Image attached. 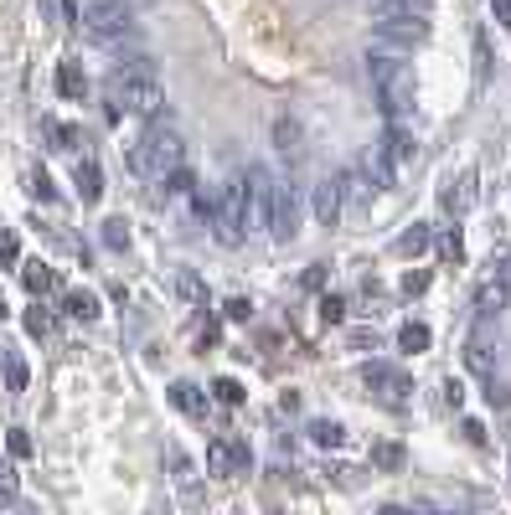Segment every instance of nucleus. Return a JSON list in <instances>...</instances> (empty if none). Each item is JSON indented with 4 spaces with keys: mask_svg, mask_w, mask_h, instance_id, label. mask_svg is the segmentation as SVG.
Instances as JSON below:
<instances>
[{
    "mask_svg": "<svg viewBox=\"0 0 511 515\" xmlns=\"http://www.w3.org/2000/svg\"><path fill=\"white\" fill-rule=\"evenodd\" d=\"M181 165H186V144L171 124H150L140 140L129 144V170H135V176L165 180L171 170H181Z\"/></svg>",
    "mask_w": 511,
    "mask_h": 515,
    "instance_id": "nucleus-1",
    "label": "nucleus"
},
{
    "mask_svg": "<svg viewBox=\"0 0 511 515\" xmlns=\"http://www.w3.org/2000/svg\"><path fill=\"white\" fill-rule=\"evenodd\" d=\"M165 104V88L155 83V72L145 68V62H129V68H119L109 78V114H140V119H155Z\"/></svg>",
    "mask_w": 511,
    "mask_h": 515,
    "instance_id": "nucleus-2",
    "label": "nucleus"
},
{
    "mask_svg": "<svg viewBox=\"0 0 511 515\" xmlns=\"http://www.w3.org/2000/svg\"><path fill=\"white\" fill-rule=\"evenodd\" d=\"M207 222L218 227V243H228V248H237L243 237H248V212H243V186H222L218 201H207Z\"/></svg>",
    "mask_w": 511,
    "mask_h": 515,
    "instance_id": "nucleus-3",
    "label": "nucleus"
},
{
    "mask_svg": "<svg viewBox=\"0 0 511 515\" xmlns=\"http://www.w3.org/2000/svg\"><path fill=\"white\" fill-rule=\"evenodd\" d=\"M78 21H83V32L98 36V41H119V36H129V11L119 5V0H88Z\"/></svg>",
    "mask_w": 511,
    "mask_h": 515,
    "instance_id": "nucleus-4",
    "label": "nucleus"
},
{
    "mask_svg": "<svg viewBox=\"0 0 511 515\" xmlns=\"http://www.w3.org/2000/svg\"><path fill=\"white\" fill-rule=\"evenodd\" d=\"M269 232L279 243H290L300 232V186L294 180H274V196H269Z\"/></svg>",
    "mask_w": 511,
    "mask_h": 515,
    "instance_id": "nucleus-5",
    "label": "nucleus"
},
{
    "mask_svg": "<svg viewBox=\"0 0 511 515\" xmlns=\"http://www.w3.org/2000/svg\"><path fill=\"white\" fill-rule=\"evenodd\" d=\"M377 98H383L387 119H393V124H403V119L413 114V98H419V88H413V72L403 68V72H393L387 83H377Z\"/></svg>",
    "mask_w": 511,
    "mask_h": 515,
    "instance_id": "nucleus-6",
    "label": "nucleus"
},
{
    "mask_svg": "<svg viewBox=\"0 0 511 515\" xmlns=\"http://www.w3.org/2000/svg\"><path fill=\"white\" fill-rule=\"evenodd\" d=\"M207 469H212L218 480H233L237 469H248V444H237V438H218V444H207Z\"/></svg>",
    "mask_w": 511,
    "mask_h": 515,
    "instance_id": "nucleus-7",
    "label": "nucleus"
},
{
    "mask_svg": "<svg viewBox=\"0 0 511 515\" xmlns=\"http://www.w3.org/2000/svg\"><path fill=\"white\" fill-rule=\"evenodd\" d=\"M347 212V191H341V176H321L315 180V222L336 227V216Z\"/></svg>",
    "mask_w": 511,
    "mask_h": 515,
    "instance_id": "nucleus-8",
    "label": "nucleus"
},
{
    "mask_svg": "<svg viewBox=\"0 0 511 515\" xmlns=\"http://www.w3.org/2000/svg\"><path fill=\"white\" fill-rule=\"evenodd\" d=\"M439 207L450 216H465L475 207V176L465 170V176H455V180H444V191H439Z\"/></svg>",
    "mask_w": 511,
    "mask_h": 515,
    "instance_id": "nucleus-9",
    "label": "nucleus"
},
{
    "mask_svg": "<svg viewBox=\"0 0 511 515\" xmlns=\"http://www.w3.org/2000/svg\"><path fill=\"white\" fill-rule=\"evenodd\" d=\"M362 382L372 391H383V397H403L408 391V376L398 372V366H383V361H367L362 366Z\"/></svg>",
    "mask_w": 511,
    "mask_h": 515,
    "instance_id": "nucleus-10",
    "label": "nucleus"
},
{
    "mask_svg": "<svg viewBox=\"0 0 511 515\" xmlns=\"http://www.w3.org/2000/svg\"><path fill=\"white\" fill-rule=\"evenodd\" d=\"M362 176H367L372 191H387V186H393V161L383 155V144H372V150L362 155Z\"/></svg>",
    "mask_w": 511,
    "mask_h": 515,
    "instance_id": "nucleus-11",
    "label": "nucleus"
},
{
    "mask_svg": "<svg viewBox=\"0 0 511 515\" xmlns=\"http://www.w3.org/2000/svg\"><path fill=\"white\" fill-rule=\"evenodd\" d=\"M511 299V284L506 279H486V284H480V294H475V309H480V315H501V304Z\"/></svg>",
    "mask_w": 511,
    "mask_h": 515,
    "instance_id": "nucleus-12",
    "label": "nucleus"
},
{
    "mask_svg": "<svg viewBox=\"0 0 511 515\" xmlns=\"http://www.w3.org/2000/svg\"><path fill=\"white\" fill-rule=\"evenodd\" d=\"M413 150H419V144H413V134H408V129H403V124H393V129H387V140H383V155H387V161H393V165H408V161H413Z\"/></svg>",
    "mask_w": 511,
    "mask_h": 515,
    "instance_id": "nucleus-13",
    "label": "nucleus"
},
{
    "mask_svg": "<svg viewBox=\"0 0 511 515\" xmlns=\"http://www.w3.org/2000/svg\"><path fill=\"white\" fill-rule=\"evenodd\" d=\"M62 315H73V320H98L104 309H98V294L73 289V294H62Z\"/></svg>",
    "mask_w": 511,
    "mask_h": 515,
    "instance_id": "nucleus-14",
    "label": "nucleus"
},
{
    "mask_svg": "<svg viewBox=\"0 0 511 515\" xmlns=\"http://www.w3.org/2000/svg\"><path fill=\"white\" fill-rule=\"evenodd\" d=\"M73 186H78V196H83V201H98V196H104V170H98L93 161H78Z\"/></svg>",
    "mask_w": 511,
    "mask_h": 515,
    "instance_id": "nucleus-15",
    "label": "nucleus"
},
{
    "mask_svg": "<svg viewBox=\"0 0 511 515\" xmlns=\"http://www.w3.org/2000/svg\"><path fill=\"white\" fill-rule=\"evenodd\" d=\"M171 402H176L186 418H201V412H207V397H201V387H191V382H176V387H171Z\"/></svg>",
    "mask_w": 511,
    "mask_h": 515,
    "instance_id": "nucleus-16",
    "label": "nucleus"
},
{
    "mask_svg": "<svg viewBox=\"0 0 511 515\" xmlns=\"http://www.w3.org/2000/svg\"><path fill=\"white\" fill-rule=\"evenodd\" d=\"M21 284L32 289V294H52L62 279H57V268H47V263H26V273H21Z\"/></svg>",
    "mask_w": 511,
    "mask_h": 515,
    "instance_id": "nucleus-17",
    "label": "nucleus"
},
{
    "mask_svg": "<svg viewBox=\"0 0 511 515\" xmlns=\"http://www.w3.org/2000/svg\"><path fill=\"white\" fill-rule=\"evenodd\" d=\"M57 88L68 93V98H83V93H88V78H83V68H78V62H62V68H57Z\"/></svg>",
    "mask_w": 511,
    "mask_h": 515,
    "instance_id": "nucleus-18",
    "label": "nucleus"
},
{
    "mask_svg": "<svg viewBox=\"0 0 511 515\" xmlns=\"http://www.w3.org/2000/svg\"><path fill=\"white\" fill-rule=\"evenodd\" d=\"M47 140H52V150H78V144H83V129H78V124H57V119H47Z\"/></svg>",
    "mask_w": 511,
    "mask_h": 515,
    "instance_id": "nucleus-19",
    "label": "nucleus"
},
{
    "mask_svg": "<svg viewBox=\"0 0 511 515\" xmlns=\"http://www.w3.org/2000/svg\"><path fill=\"white\" fill-rule=\"evenodd\" d=\"M0 372H5V387L11 391H26V361L16 351H0Z\"/></svg>",
    "mask_w": 511,
    "mask_h": 515,
    "instance_id": "nucleus-20",
    "label": "nucleus"
},
{
    "mask_svg": "<svg viewBox=\"0 0 511 515\" xmlns=\"http://www.w3.org/2000/svg\"><path fill=\"white\" fill-rule=\"evenodd\" d=\"M176 294H181L186 304H207V284H201L191 268H181V273H176Z\"/></svg>",
    "mask_w": 511,
    "mask_h": 515,
    "instance_id": "nucleus-21",
    "label": "nucleus"
},
{
    "mask_svg": "<svg viewBox=\"0 0 511 515\" xmlns=\"http://www.w3.org/2000/svg\"><path fill=\"white\" fill-rule=\"evenodd\" d=\"M429 340H434V336H429V325H419V320H408V325L398 330V345H403V351H429Z\"/></svg>",
    "mask_w": 511,
    "mask_h": 515,
    "instance_id": "nucleus-22",
    "label": "nucleus"
},
{
    "mask_svg": "<svg viewBox=\"0 0 511 515\" xmlns=\"http://www.w3.org/2000/svg\"><path fill=\"white\" fill-rule=\"evenodd\" d=\"M311 438H315L321 448H336L347 433H341V423H330V418H315V423H311Z\"/></svg>",
    "mask_w": 511,
    "mask_h": 515,
    "instance_id": "nucleus-23",
    "label": "nucleus"
},
{
    "mask_svg": "<svg viewBox=\"0 0 511 515\" xmlns=\"http://www.w3.org/2000/svg\"><path fill=\"white\" fill-rule=\"evenodd\" d=\"M429 243H434V232H429V227H408L398 237V253H408V258H413V253H423Z\"/></svg>",
    "mask_w": 511,
    "mask_h": 515,
    "instance_id": "nucleus-24",
    "label": "nucleus"
},
{
    "mask_svg": "<svg viewBox=\"0 0 511 515\" xmlns=\"http://www.w3.org/2000/svg\"><path fill=\"white\" fill-rule=\"evenodd\" d=\"M465 361H470V372L491 376V351H486V340H480V336H475L470 345H465Z\"/></svg>",
    "mask_w": 511,
    "mask_h": 515,
    "instance_id": "nucleus-25",
    "label": "nucleus"
},
{
    "mask_svg": "<svg viewBox=\"0 0 511 515\" xmlns=\"http://www.w3.org/2000/svg\"><path fill=\"white\" fill-rule=\"evenodd\" d=\"M274 144L284 150V155H294V150H300V124H294V119H279V124H274Z\"/></svg>",
    "mask_w": 511,
    "mask_h": 515,
    "instance_id": "nucleus-26",
    "label": "nucleus"
},
{
    "mask_svg": "<svg viewBox=\"0 0 511 515\" xmlns=\"http://www.w3.org/2000/svg\"><path fill=\"white\" fill-rule=\"evenodd\" d=\"M104 248H114V253L129 248V227L119 222V216H114V222H104Z\"/></svg>",
    "mask_w": 511,
    "mask_h": 515,
    "instance_id": "nucleus-27",
    "label": "nucleus"
},
{
    "mask_svg": "<svg viewBox=\"0 0 511 515\" xmlns=\"http://www.w3.org/2000/svg\"><path fill=\"white\" fill-rule=\"evenodd\" d=\"M372 464H383V469H403V448L398 444H377V448H372Z\"/></svg>",
    "mask_w": 511,
    "mask_h": 515,
    "instance_id": "nucleus-28",
    "label": "nucleus"
},
{
    "mask_svg": "<svg viewBox=\"0 0 511 515\" xmlns=\"http://www.w3.org/2000/svg\"><path fill=\"white\" fill-rule=\"evenodd\" d=\"M26 330H32L37 340H47L52 336V315H47V309H26Z\"/></svg>",
    "mask_w": 511,
    "mask_h": 515,
    "instance_id": "nucleus-29",
    "label": "nucleus"
},
{
    "mask_svg": "<svg viewBox=\"0 0 511 515\" xmlns=\"http://www.w3.org/2000/svg\"><path fill=\"white\" fill-rule=\"evenodd\" d=\"M212 391H218V402H228V408H237V402H243V387H237L233 376H222V382H218Z\"/></svg>",
    "mask_w": 511,
    "mask_h": 515,
    "instance_id": "nucleus-30",
    "label": "nucleus"
},
{
    "mask_svg": "<svg viewBox=\"0 0 511 515\" xmlns=\"http://www.w3.org/2000/svg\"><path fill=\"white\" fill-rule=\"evenodd\" d=\"M439 253H444V258H450V263H460V258H465V243H460V232H450V237H444V243H439Z\"/></svg>",
    "mask_w": 511,
    "mask_h": 515,
    "instance_id": "nucleus-31",
    "label": "nucleus"
},
{
    "mask_svg": "<svg viewBox=\"0 0 511 515\" xmlns=\"http://www.w3.org/2000/svg\"><path fill=\"white\" fill-rule=\"evenodd\" d=\"M0 263H16V232L0 227Z\"/></svg>",
    "mask_w": 511,
    "mask_h": 515,
    "instance_id": "nucleus-32",
    "label": "nucleus"
},
{
    "mask_svg": "<svg viewBox=\"0 0 511 515\" xmlns=\"http://www.w3.org/2000/svg\"><path fill=\"white\" fill-rule=\"evenodd\" d=\"M491 16L501 32H511V0H491Z\"/></svg>",
    "mask_w": 511,
    "mask_h": 515,
    "instance_id": "nucleus-33",
    "label": "nucleus"
},
{
    "mask_svg": "<svg viewBox=\"0 0 511 515\" xmlns=\"http://www.w3.org/2000/svg\"><path fill=\"white\" fill-rule=\"evenodd\" d=\"M222 315H228V320H248V315H254V304H248V299H228Z\"/></svg>",
    "mask_w": 511,
    "mask_h": 515,
    "instance_id": "nucleus-34",
    "label": "nucleus"
},
{
    "mask_svg": "<svg viewBox=\"0 0 511 515\" xmlns=\"http://www.w3.org/2000/svg\"><path fill=\"white\" fill-rule=\"evenodd\" d=\"M423 289H429V273H408V279H403V294H423Z\"/></svg>",
    "mask_w": 511,
    "mask_h": 515,
    "instance_id": "nucleus-35",
    "label": "nucleus"
},
{
    "mask_svg": "<svg viewBox=\"0 0 511 515\" xmlns=\"http://www.w3.org/2000/svg\"><path fill=\"white\" fill-rule=\"evenodd\" d=\"M32 196H42V201H52V180H47V170H37V176H32Z\"/></svg>",
    "mask_w": 511,
    "mask_h": 515,
    "instance_id": "nucleus-36",
    "label": "nucleus"
},
{
    "mask_svg": "<svg viewBox=\"0 0 511 515\" xmlns=\"http://www.w3.org/2000/svg\"><path fill=\"white\" fill-rule=\"evenodd\" d=\"M465 402V387L460 382H444V408H460Z\"/></svg>",
    "mask_w": 511,
    "mask_h": 515,
    "instance_id": "nucleus-37",
    "label": "nucleus"
},
{
    "mask_svg": "<svg viewBox=\"0 0 511 515\" xmlns=\"http://www.w3.org/2000/svg\"><path fill=\"white\" fill-rule=\"evenodd\" d=\"M11 454H21V459H26V454H32V438H26V433H21V428H11Z\"/></svg>",
    "mask_w": 511,
    "mask_h": 515,
    "instance_id": "nucleus-38",
    "label": "nucleus"
},
{
    "mask_svg": "<svg viewBox=\"0 0 511 515\" xmlns=\"http://www.w3.org/2000/svg\"><path fill=\"white\" fill-rule=\"evenodd\" d=\"M321 315H326V320H341V315H347V304H341V299H326V304H321Z\"/></svg>",
    "mask_w": 511,
    "mask_h": 515,
    "instance_id": "nucleus-39",
    "label": "nucleus"
},
{
    "mask_svg": "<svg viewBox=\"0 0 511 515\" xmlns=\"http://www.w3.org/2000/svg\"><path fill=\"white\" fill-rule=\"evenodd\" d=\"M465 438H470V444H486V428L475 423V418H465Z\"/></svg>",
    "mask_w": 511,
    "mask_h": 515,
    "instance_id": "nucleus-40",
    "label": "nucleus"
},
{
    "mask_svg": "<svg viewBox=\"0 0 511 515\" xmlns=\"http://www.w3.org/2000/svg\"><path fill=\"white\" fill-rule=\"evenodd\" d=\"M0 309H5V299H0Z\"/></svg>",
    "mask_w": 511,
    "mask_h": 515,
    "instance_id": "nucleus-41",
    "label": "nucleus"
}]
</instances>
